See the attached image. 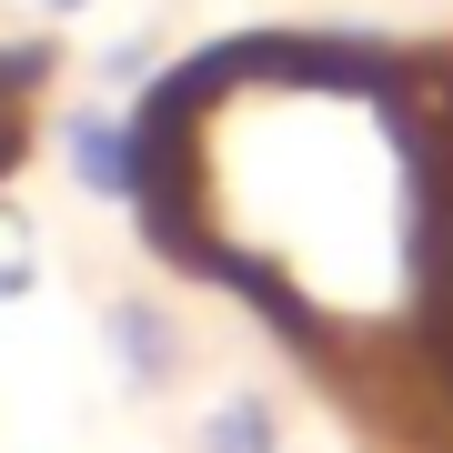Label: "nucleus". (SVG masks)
Listing matches in <instances>:
<instances>
[{"label": "nucleus", "mask_w": 453, "mask_h": 453, "mask_svg": "<svg viewBox=\"0 0 453 453\" xmlns=\"http://www.w3.org/2000/svg\"><path fill=\"white\" fill-rule=\"evenodd\" d=\"M101 342H111L131 393H162L181 372V333H172V312L151 303V292H111V303H101Z\"/></svg>", "instance_id": "nucleus-1"}, {"label": "nucleus", "mask_w": 453, "mask_h": 453, "mask_svg": "<svg viewBox=\"0 0 453 453\" xmlns=\"http://www.w3.org/2000/svg\"><path fill=\"white\" fill-rule=\"evenodd\" d=\"M61 162H71V181H91L101 202L142 192V151H131V121L121 111H71L61 121Z\"/></svg>", "instance_id": "nucleus-2"}, {"label": "nucleus", "mask_w": 453, "mask_h": 453, "mask_svg": "<svg viewBox=\"0 0 453 453\" xmlns=\"http://www.w3.org/2000/svg\"><path fill=\"white\" fill-rule=\"evenodd\" d=\"M192 453H282V403L273 393H222V403L202 413Z\"/></svg>", "instance_id": "nucleus-3"}, {"label": "nucleus", "mask_w": 453, "mask_h": 453, "mask_svg": "<svg viewBox=\"0 0 453 453\" xmlns=\"http://www.w3.org/2000/svg\"><path fill=\"white\" fill-rule=\"evenodd\" d=\"M31 282H41V222L0 192V303H20Z\"/></svg>", "instance_id": "nucleus-4"}, {"label": "nucleus", "mask_w": 453, "mask_h": 453, "mask_svg": "<svg viewBox=\"0 0 453 453\" xmlns=\"http://www.w3.org/2000/svg\"><path fill=\"white\" fill-rule=\"evenodd\" d=\"M50 71H61V50H50V41H20V50H0V101L20 111V101H31V91L50 81Z\"/></svg>", "instance_id": "nucleus-5"}, {"label": "nucleus", "mask_w": 453, "mask_h": 453, "mask_svg": "<svg viewBox=\"0 0 453 453\" xmlns=\"http://www.w3.org/2000/svg\"><path fill=\"white\" fill-rule=\"evenodd\" d=\"M31 11H50V20H71V11H91V0H31Z\"/></svg>", "instance_id": "nucleus-6"}, {"label": "nucleus", "mask_w": 453, "mask_h": 453, "mask_svg": "<svg viewBox=\"0 0 453 453\" xmlns=\"http://www.w3.org/2000/svg\"><path fill=\"white\" fill-rule=\"evenodd\" d=\"M443 453H453V443H443Z\"/></svg>", "instance_id": "nucleus-7"}]
</instances>
